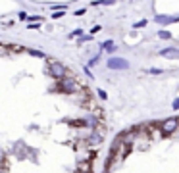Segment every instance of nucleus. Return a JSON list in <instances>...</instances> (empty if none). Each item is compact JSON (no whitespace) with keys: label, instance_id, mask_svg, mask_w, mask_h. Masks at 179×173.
<instances>
[{"label":"nucleus","instance_id":"f257e3e1","mask_svg":"<svg viewBox=\"0 0 179 173\" xmlns=\"http://www.w3.org/2000/svg\"><path fill=\"white\" fill-rule=\"evenodd\" d=\"M179 129V119L177 118H170V119H166L164 123H160V133L162 135H172Z\"/></svg>","mask_w":179,"mask_h":173},{"label":"nucleus","instance_id":"f03ea898","mask_svg":"<svg viewBox=\"0 0 179 173\" xmlns=\"http://www.w3.org/2000/svg\"><path fill=\"white\" fill-rule=\"evenodd\" d=\"M48 71H50V75L56 77V79H64L65 75H68V69H65V65L60 64V62H50Z\"/></svg>","mask_w":179,"mask_h":173},{"label":"nucleus","instance_id":"7ed1b4c3","mask_svg":"<svg viewBox=\"0 0 179 173\" xmlns=\"http://www.w3.org/2000/svg\"><path fill=\"white\" fill-rule=\"evenodd\" d=\"M108 67L110 69H127L129 62H125L123 58H110V60H108Z\"/></svg>","mask_w":179,"mask_h":173},{"label":"nucleus","instance_id":"20e7f679","mask_svg":"<svg viewBox=\"0 0 179 173\" xmlns=\"http://www.w3.org/2000/svg\"><path fill=\"white\" fill-rule=\"evenodd\" d=\"M60 87L64 89V90H68V92H75L77 90V85H75V81L70 77V79H60Z\"/></svg>","mask_w":179,"mask_h":173},{"label":"nucleus","instance_id":"39448f33","mask_svg":"<svg viewBox=\"0 0 179 173\" xmlns=\"http://www.w3.org/2000/svg\"><path fill=\"white\" fill-rule=\"evenodd\" d=\"M102 138H104V129H94L93 135L89 137V142H91V144H100V142H102Z\"/></svg>","mask_w":179,"mask_h":173},{"label":"nucleus","instance_id":"423d86ee","mask_svg":"<svg viewBox=\"0 0 179 173\" xmlns=\"http://www.w3.org/2000/svg\"><path fill=\"white\" fill-rule=\"evenodd\" d=\"M162 58H172V60H179V48H164L160 50Z\"/></svg>","mask_w":179,"mask_h":173},{"label":"nucleus","instance_id":"0eeeda50","mask_svg":"<svg viewBox=\"0 0 179 173\" xmlns=\"http://www.w3.org/2000/svg\"><path fill=\"white\" fill-rule=\"evenodd\" d=\"M121 137V141H123L125 144H131L133 141L137 138V129H131V131H125L123 135H119Z\"/></svg>","mask_w":179,"mask_h":173},{"label":"nucleus","instance_id":"6e6552de","mask_svg":"<svg viewBox=\"0 0 179 173\" xmlns=\"http://www.w3.org/2000/svg\"><path fill=\"white\" fill-rule=\"evenodd\" d=\"M156 23H162V25H167V23H173V21H179V16L177 17H167V16H156L154 17Z\"/></svg>","mask_w":179,"mask_h":173},{"label":"nucleus","instance_id":"1a4fd4ad","mask_svg":"<svg viewBox=\"0 0 179 173\" xmlns=\"http://www.w3.org/2000/svg\"><path fill=\"white\" fill-rule=\"evenodd\" d=\"M102 48L108 50V52H112V50H116V44H114V41H106V42L102 44Z\"/></svg>","mask_w":179,"mask_h":173},{"label":"nucleus","instance_id":"9d476101","mask_svg":"<svg viewBox=\"0 0 179 173\" xmlns=\"http://www.w3.org/2000/svg\"><path fill=\"white\" fill-rule=\"evenodd\" d=\"M158 37L164 39V41H167V39H172V33L170 31H158Z\"/></svg>","mask_w":179,"mask_h":173},{"label":"nucleus","instance_id":"9b49d317","mask_svg":"<svg viewBox=\"0 0 179 173\" xmlns=\"http://www.w3.org/2000/svg\"><path fill=\"white\" fill-rule=\"evenodd\" d=\"M89 161H85V164H79V173H89Z\"/></svg>","mask_w":179,"mask_h":173},{"label":"nucleus","instance_id":"f8f14e48","mask_svg":"<svg viewBox=\"0 0 179 173\" xmlns=\"http://www.w3.org/2000/svg\"><path fill=\"white\" fill-rule=\"evenodd\" d=\"M144 25H147V19H141V21H137L133 27H135V29H141V27H144Z\"/></svg>","mask_w":179,"mask_h":173},{"label":"nucleus","instance_id":"ddd939ff","mask_svg":"<svg viewBox=\"0 0 179 173\" xmlns=\"http://www.w3.org/2000/svg\"><path fill=\"white\" fill-rule=\"evenodd\" d=\"M62 16H65V14H64V10H58V12H54V14H52V17H54V19H58V17H62Z\"/></svg>","mask_w":179,"mask_h":173},{"label":"nucleus","instance_id":"4468645a","mask_svg":"<svg viewBox=\"0 0 179 173\" xmlns=\"http://www.w3.org/2000/svg\"><path fill=\"white\" fill-rule=\"evenodd\" d=\"M29 54H31V56H37V58H42V56H44L41 50H29Z\"/></svg>","mask_w":179,"mask_h":173},{"label":"nucleus","instance_id":"2eb2a0df","mask_svg":"<svg viewBox=\"0 0 179 173\" xmlns=\"http://www.w3.org/2000/svg\"><path fill=\"white\" fill-rule=\"evenodd\" d=\"M100 31H102V27L96 25V27H93V29H91V35H96V33H100Z\"/></svg>","mask_w":179,"mask_h":173},{"label":"nucleus","instance_id":"dca6fc26","mask_svg":"<svg viewBox=\"0 0 179 173\" xmlns=\"http://www.w3.org/2000/svg\"><path fill=\"white\" fill-rule=\"evenodd\" d=\"M79 35H83V31H81V29H75V31L70 35V37H79Z\"/></svg>","mask_w":179,"mask_h":173},{"label":"nucleus","instance_id":"f3484780","mask_svg":"<svg viewBox=\"0 0 179 173\" xmlns=\"http://www.w3.org/2000/svg\"><path fill=\"white\" fill-rule=\"evenodd\" d=\"M19 19H23V21H25V19H29V16L25 14V12H19Z\"/></svg>","mask_w":179,"mask_h":173},{"label":"nucleus","instance_id":"a211bd4d","mask_svg":"<svg viewBox=\"0 0 179 173\" xmlns=\"http://www.w3.org/2000/svg\"><path fill=\"white\" fill-rule=\"evenodd\" d=\"M98 96L102 98V100H106V90H98Z\"/></svg>","mask_w":179,"mask_h":173},{"label":"nucleus","instance_id":"6ab92c4d","mask_svg":"<svg viewBox=\"0 0 179 173\" xmlns=\"http://www.w3.org/2000/svg\"><path fill=\"white\" fill-rule=\"evenodd\" d=\"M173 110H179V98L173 100Z\"/></svg>","mask_w":179,"mask_h":173}]
</instances>
